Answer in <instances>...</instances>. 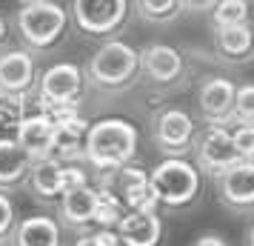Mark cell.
Returning a JSON list of instances; mask_svg holds the SVG:
<instances>
[{
    "label": "cell",
    "instance_id": "7",
    "mask_svg": "<svg viewBox=\"0 0 254 246\" xmlns=\"http://www.w3.org/2000/svg\"><path fill=\"white\" fill-rule=\"evenodd\" d=\"M140 52V81L154 92H174L186 83L189 66L180 49L169 43H146Z\"/></svg>",
    "mask_w": 254,
    "mask_h": 246
},
{
    "label": "cell",
    "instance_id": "23",
    "mask_svg": "<svg viewBox=\"0 0 254 246\" xmlns=\"http://www.w3.org/2000/svg\"><path fill=\"white\" fill-rule=\"evenodd\" d=\"M131 9L137 12L143 23L151 26H169L183 14L177 0H131Z\"/></svg>",
    "mask_w": 254,
    "mask_h": 246
},
{
    "label": "cell",
    "instance_id": "32",
    "mask_svg": "<svg viewBox=\"0 0 254 246\" xmlns=\"http://www.w3.org/2000/svg\"><path fill=\"white\" fill-rule=\"evenodd\" d=\"M246 246H254V223L249 226V232H246Z\"/></svg>",
    "mask_w": 254,
    "mask_h": 246
},
{
    "label": "cell",
    "instance_id": "5",
    "mask_svg": "<svg viewBox=\"0 0 254 246\" xmlns=\"http://www.w3.org/2000/svg\"><path fill=\"white\" fill-rule=\"evenodd\" d=\"M83 92H86L83 66L69 63V60L52 63L37 75V83H35L37 112H49V115L77 112Z\"/></svg>",
    "mask_w": 254,
    "mask_h": 246
},
{
    "label": "cell",
    "instance_id": "14",
    "mask_svg": "<svg viewBox=\"0 0 254 246\" xmlns=\"http://www.w3.org/2000/svg\"><path fill=\"white\" fill-rule=\"evenodd\" d=\"M211 55L229 69H243L254 63V26L211 29Z\"/></svg>",
    "mask_w": 254,
    "mask_h": 246
},
{
    "label": "cell",
    "instance_id": "2",
    "mask_svg": "<svg viewBox=\"0 0 254 246\" xmlns=\"http://www.w3.org/2000/svg\"><path fill=\"white\" fill-rule=\"evenodd\" d=\"M140 146L137 126L123 117H103L89 123L83 141V161L97 172H112L120 166L134 164Z\"/></svg>",
    "mask_w": 254,
    "mask_h": 246
},
{
    "label": "cell",
    "instance_id": "30",
    "mask_svg": "<svg viewBox=\"0 0 254 246\" xmlns=\"http://www.w3.org/2000/svg\"><path fill=\"white\" fill-rule=\"evenodd\" d=\"M12 23H9V17L6 14H0V55L6 52V49H12Z\"/></svg>",
    "mask_w": 254,
    "mask_h": 246
},
{
    "label": "cell",
    "instance_id": "29",
    "mask_svg": "<svg viewBox=\"0 0 254 246\" xmlns=\"http://www.w3.org/2000/svg\"><path fill=\"white\" fill-rule=\"evenodd\" d=\"M189 246H231V244L220 232H200Z\"/></svg>",
    "mask_w": 254,
    "mask_h": 246
},
{
    "label": "cell",
    "instance_id": "17",
    "mask_svg": "<svg viewBox=\"0 0 254 246\" xmlns=\"http://www.w3.org/2000/svg\"><path fill=\"white\" fill-rule=\"evenodd\" d=\"M120 246H163V218L157 209L123 212L115 226Z\"/></svg>",
    "mask_w": 254,
    "mask_h": 246
},
{
    "label": "cell",
    "instance_id": "24",
    "mask_svg": "<svg viewBox=\"0 0 254 246\" xmlns=\"http://www.w3.org/2000/svg\"><path fill=\"white\" fill-rule=\"evenodd\" d=\"M26 97H17V94H3L0 92V138H14V129L17 123L23 120L29 112H26Z\"/></svg>",
    "mask_w": 254,
    "mask_h": 246
},
{
    "label": "cell",
    "instance_id": "31",
    "mask_svg": "<svg viewBox=\"0 0 254 246\" xmlns=\"http://www.w3.org/2000/svg\"><path fill=\"white\" fill-rule=\"evenodd\" d=\"M183 12H208L214 6V0H177Z\"/></svg>",
    "mask_w": 254,
    "mask_h": 246
},
{
    "label": "cell",
    "instance_id": "22",
    "mask_svg": "<svg viewBox=\"0 0 254 246\" xmlns=\"http://www.w3.org/2000/svg\"><path fill=\"white\" fill-rule=\"evenodd\" d=\"M211 12V29H229V26H254L252 0H214Z\"/></svg>",
    "mask_w": 254,
    "mask_h": 246
},
{
    "label": "cell",
    "instance_id": "27",
    "mask_svg": "<svg viewBox=\"0 0 254 246\" xmlns=\"http://www.w3.org/2000/svg\"><path fill=\"white\" fill-rule=\"evenodd\" d=\"M14 223H17L14 200L9 198L6 192H0V244H6V241H9V235H12Z\"/></svg>",
    "mask_w": 254,
    "mask_h": 246
},
{
    "label": "cell",
    "instance_id": "3",
    "mask_svg": "<svg viewBox=\"0 0 254 246\" xmlns=\"http://www.w3.org/2000/svg\"><path fill=\"white\" fill-rule=\"evenodd\" d=\"M149 183L157 198V209L172 215L194 209L203 198V175L186 158H163L149 172Z\"/></svg>",
    "mask_w": 254,
    "mask_h": 246
},
{
    "label": "cell",
    "instance_id": "19",
    "mask_svg": "<svg viewBox=\"0 0 254 246\" xmlns=\"http://www.w3.org/2000/svg\"><path fill=\"white\" fill-rule=\"evenodd\" d=\"M26 192L32 195L35 203L46 206V209H55L60 195H63V164L52 161V158L35 161L32 172H29V180H26Z\"/></svg>",
    "mask_w": 254,
    "mask_h": 246
},
{
    "label": "cell",
    "instance_id": "26",
    "mask_svg": "<svg viewBox=\"0 0 254 246\" xmlns=\"http://www.w3.org/2000/svg\"><path fill=\"white\" fill-rule=\"evenodd\" d=\"M231 141H234L237 158L254 164V126H234L231 129Z\"/></svg>",
    "mask_w": 254,
    "mask_h": 246
},
{
    "label": "cell",
    "instance_id": "12",
    "mask_svg": "<svg viewBox=\"0 0 254 246\" xmlns=\"http://www.w3.org/2000/svg\"><path fill=\"white\" fill-rule=\"evenodd\" d=\"M217 200L234 215H254V164L237 161L214 177Z\"/></svg>",
    "mask_w": 254,
    "mask_h": 246
},
{
    "label": "cell",
    "instance_id": "4",
    "mask_svg": "<svg viewBox=\"0 0 254 246\" xmlns=\"http://www.w3.org/2000/svg\"><path fill=\"white\" fill-rule=\"evenodd\" d=\"M69 9L55 3H26L12 17V32L20 40V46L32 55H49L52 49L63 43L69 32Z\"/></svg>",
    "mask_w": 254,
    "mask_h": 246
},
{
    "label": "cell",
    "instance_id": "1",
    "mask_svg": "<svg viewBox=\"0 0 254 246\" xmlns=\"http://www.w3.org/2000/svg\"><path fill=\"white\" fill-rule=\"evenodd\" d=\"M83 78H86V86L97 94H106V97L126 94L140 83V52L126 40L109 37L86 60Z\"/></svg>",
    "mask_w": 254,
    "mask_h": 246
},
{
    "label": "cell",
    "instance_id": "9",
    "mask_svg": "<svg viewBox=\"0 0 254 246\" xmlns=\"http://www.w3.org/2000/svg\"><path fill=\"white\" fill-rule=\"evenodd\" d=\"M94 186L112 192L126 212H140V209H157V198L151 192L149 183V172L140 166L128 164L112 172H97V183ZM160 212V209H157Z\"/></svg>",
    "mask_w": 254,
    "mask_h": 246
},
{
    "label": "cell",
    "instance_id": "18",
    "mask_svg": "<svg viewBox=\"0 0 254 246\" xmlns=\"http://www.w3.org/2000/svg\"><path fill=\"white\" fill-rule=\"evenodd\" d=\"M6 246H66V229L49 212L29 215L14 223Z\"/></svg>",
    "mask_w": 254,
    "mask_h": 246
},
{
    "label": "cell",
    "instance_id": "34",
    "mask_svg": "<svg viewBox=\"0 0 254 246\" xmlns=\"http://www.w3.org/2000/svg\"><path fill=\"white\" fill-rule=\"evenodd\" d=\"M0 246H6V244H0Z\"/></svg>",
    "mask_w": 254,
    "mask_h": 246
},
{
    "label": "cell",
    "instance_id": "10",
    "mask_svg": "<svg viewBox=\"0 0 254 246\" xmlns=\"http://www.w3.org/2000/svg\"><path fill=\"white\" fill-rule=\"evenodd\" d=\"M191 155H194V166L200 169V175L208 177H217L220 172H226L229 166L240 161L229 126H208L206 132H200L191 146Z\"/></svg>",
    "mask_w": 254,
    "mask_h": 246
},
{
    "label": "cell",
    "instance_id": "11",
    "mask_svg": "<svg viewBox=\"0 0 254 246\" xmlns=\"http://www.w3.org/2000/svg\"><path fill=\"white\" fill-rule=\"evenodd\" d=\"M55 218L60 221V226L66 232L74 235H86L97 229V186L83 183V186H74L69 192H63L55 206Z\"/></svg>",
    "mask_w": 254,
    "mask_h": 246
},
{
    "label": "cell",
    "instance_id": "25",
    "mask_svg": "<svg viewBox=\"0 0 254 246\" xmlns=\"http://www.w3.org/2000/svg\"><path fill=\"white\" fill-rule=\"evenodd\" d=\"M231 123L234 126H254V83L237 86L234 106H231Z\"/></svg>",
    "mask_w": 254,
    "mask_h": 246
},
{
    "label": "cell",
    "instance_id": "6",
    "mask_svg": "<svg viewBox=\"0 0 254 246\" xmlns=\"http://www.w3.org/2000/svg\"><path fill=\"white\" fill-rule=\"evenodd\" d=\"M131 14V0H71L69 17L86 37H115Z\"/></svg>",
    "mask_w": 254,
    "mask_h": 246
},
{
    "label": "cell",
    "instance_id": "15",
    "mask_svg": "<svg viewBox=\"0 0 254 246\" xmlns=\"http://www.w3.org/2000/svg\"><path fill=\"white\" fill-rule=\"evenodd\" d=\"M237 86L229 78H206L197 89V112L208 126H229Z\"/></svg>",
    "mask_w": 254,
    "mask_h": 246
},
{
    "label": "cell",
    "instance_id": "33",
    "mask_svg": "<svg viewBox=\"0 0 254 246\" xmlns=\"http://www.w3.org/2000/svg\"><path fill=\"white\" fill-rule=\"evenodd\" d=\"M26 3H55V0H20V6H26Z\"/></svg>",
    "mask_w": 254,
    "mask_h": 246
},
{
    "label": "cell",
    "instance_id": "13",
    "mask_svg": "<svg viewBox=\"0 0 254 246\" xmlns=\"http://www.w3.org/2000/svg\"><path fill=\"white\" fill-rule=\"evenodd\" d=\"M37 58L23 46H12L0 55V92L17 94V97H32L37 83Z\"/></svg>",
    "mask_w": 254,
    "mask_h": 246
},
{
    "label": "cell",
    "instance_id": "16",
    "mask_svg": "<svg viewBox=\"0 0 254 246\" xmlns=\"http://www.w3.org/2000/svg\"><path fill=\"white\" fill-rule=\"evenodd\" d=\"M55 117V138L49 158L60 164H77L83 161V141L89 132V120L80 112H66V115H52Z\"/></svg>",
    "mask_w": 254,
    "mask_h": 246
},
{
    "label": "cell",
    "instance_id": "20",
    "mask_svg": "<svg viewBox=\"0 0 254 246\" xmlns=\"http://www.w3.org/2000/svg\"><path fill=\"white\" fill-rule=\"evenodd\" d=\"M52 138H55V117L49 115V112H32V115H26L17 123V129H14V141L23 146V152L32 161L49 158Z\"/></svg>",
    "mask_w": 254,
    "mask_h": 246
},
{
    "label": "cell",
    "instance_id": "8",
    "mask_svg": "<svg viewBox=\"0 0 254 246\" xmlns=\"http://www.w3.org/2000/svg\"><path fill=\"white\" fill-rule=\"evenodd\" d=\"M151 143L166 158H186L197 141V123L180 106H163L149 120Z\"/></svg>",
    "mask_w": 254,
    "mask_h": 246
},
{
    "label": "cell",
    "instance_id": "21",
    "mask_svg": "<svg viewBox=\"0 0 254 246\" xmlns=\"http://www.w3.org/2000/svg\"><path fill=\"white\" fill-rule=\"evenodd\" d=\"M32 164L35 161L23 152V146L14 141L12 135L9 138H0V192L12 195V192L26 189Z\"/></svg>",
    "mask_w": 254,
    "mask_h": 246
},
{
    "label": "cell",
    "instance_id": "28",
    "mask_svg": "<svg viewBox=\"0 0 254 246\" xmlns=\"http://www.w3.org/2000/svg\"><path fill=\"white\" fill-rule=\"evenodd\" d=\"M71 246H120L115 229H92L86 235H77Z\"/></svg>",
    "mask_w": 254,
    "mask_h": 246
}]
</instances>
